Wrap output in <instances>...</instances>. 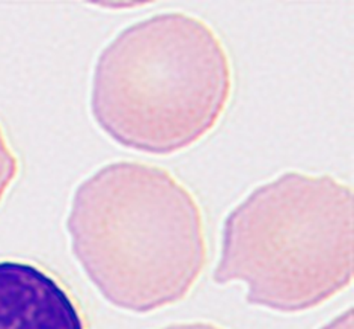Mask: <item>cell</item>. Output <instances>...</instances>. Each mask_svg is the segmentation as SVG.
I'll return each instance as SVG.
<instances>
[{"label":"cell","mask_w":354,"mask_h":329,"mask_svg":"<svg viewBox=\"0 0 354 329\" xmlns=\"http://www.w3.org/2000/svg\"><path fill=\"white\" fill-rule=\"evenodd\" d=\"M66 226L74 256L118 308L148 313L180 302L207 265L198 201L160 166L101 168L75 192Z\"/></svg>","instance_id":"1"},{"label":"cell","mask_w":354,"mask_h":329,"mask_svg":"<svg viewBox=\"0 0 354 329\" xmlns=\"http://www.w3.org/2000/svg\"><path fill=\"white\" fill-rule=\"evenodd\" d=\"M231 92L230 56L212 26L166 12L131 24L103 50L91 107L121 145L171 154L216 127Z\"/></svg>","instance_id":"2"},{"label":"cell","mask_w":354,"mask_h":329,"mask_svg":"<svg viewBox=\"0 0 354 329\" xmlns=\"http://www.w3.org/2000/svg\"><path fill=\"white\" fill-rule=\"evenodd\" d=\"M353 278V190L330 175L285 172L227 215L217 284L283 313L322 305Z\"/></svg>","instance_id":"3"},{"label":"cell","mask_w":354,"mask_h":329,"mask_svg":"<svg viewBox=\"0 0 354 329\" xmlns=\"http://www.w3.org/2000/svg\"><path fill=\"white\" fill-rule=\"evenodd\" d=\"M0 329H86L77 303L52 275L0 261Z\"/></svg>","instance_id":"4"},{"label":"cell","mask_w":354,"mask_h":329,"mask_svg":"<svg viewBox=\"0 0 354 329\" xmlns=\"http://www.w3.org/2000/svg\"><path fill=\"white\" fill-rule=\"evenodd\" d=\"M19 159L12 153L5 133L0 127V202H2L17 174H19Z\"/></svg>","instance_id":"5"},{"label":"cell","mask_w":354,"mask_h":329,"mask_svg":"<svg viewBox=\"0 0 354 329\" xmlns=\"http://www.w3.org/2000/svg\"><path fill=\"white\" fill-rule=\"evenodd\" d=\"M324 329H353V311H347L344 316L338 317Z\"/></svg>","instance_id":"6"},{"label":"cell","mask_w":354,"mask_h":329,"mask_svg":"<svg viewBox=\"0 0 354 329\" xmlns=\"http://www.w3.org/2000/svg\"><path fill=\"white\" fill-rule=\"evenodd\" d=\"M163 329H225L221 326H216L213 323H178V325H171V326H166Z\"/></svg>","instance_id":"7"}]
</instances>
